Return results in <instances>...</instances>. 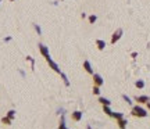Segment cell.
Listing matches in <instances>:
<instances>
[{"mask_svg": "<svg viewBox=\"0 0 150 129\" xmlns=\"http://www.w3.org/2000/svg\"><path fill=\"white\" fill-rule=\"evenodd\" d=\"M131 115L133 117H136V118H146L149 114H147V110L146 108H143L142 106H133L132 107V110H131Z\"/></svg>", "mask_w": 150, "mask_h": 129, "instance_id": "cell-1", "label": "cell"}, {"mask_svg": "<svg viewBox=\"0 0 150 129\" xmlns=\"http://www.w3.org/2000/svg\"><path fill=\"white\" fill-rule=\"evenodd\" d=\"M122 35H124V31L121 29V28L115 29V31H114V33L111 35V40H110V42H111V45H115V43L118 42V40H120L121 38H122Z\"/></svg>", "mask_w": 150, "mask_h": 129, "instance_id": "cell-2", "label": "cell"}, {"mask_svg": "<svg viewBox=\"0 0 150 129\" xmlns=\"http://www.w3.org/2000/svg\"><path fill=\"white\" fill-rule=\"evenodd\" d=\"M39 51H40V54H42L46 60L50 58V51H49V47H47L46 45H43V43H39Z\"/></svg>", "mask_w": 150, "mask_h": 129, "instance_id": "cell-3", "label": "cell"}, {"mask_svg": "<svg viewBox=\"0 0 150 129\" xmlns=\"http://www.w3.org/2000/svg\"><path fill=\"white\" fill-rule=\"evenodd\" d=\"M92 79H93V85L95 86H102V85L104 83V80H103V76L100 75V74H93L92 75Z\"/></svg>", "mask_w": 150, "mask_h": 129, "instance_id": "cell-4", "label": "cell"}, {"mask_svg": "<svg viewBox=\"0 0 150 129\" xmlns=\"http://www.w3.org/2000/svg\"><path fill=\"white\" fill-rule=\"evenodd\" d=\"M46 61H47V64H49V67H50L51 68V70H53L54 72H57V74H61V70H60V67L57 65V64H56L54 61H53V60H51V58H49V60H46Z\"/></svg>", "mask_w": 150, "mask_h": 129, "instance_id": "cell-5", "label": "cell"}, {"mask_svg": "<svg viewBox=\"0 0 150 129\" xmlns=\"http://www.w3.org/2000/svg\"><path fill=\"white\" fill-rule=\"evenodd\" d=\"M83 70L86 71L88 74H90V75L95 74V72H93V68H92V64H90L89 60H85V61H83Z\"/></svg>", "mask_w": 150, "mask_h": 129, "instance_id": "cell-6", "label": "cell"}, {"mask_svg": "<svg viewBox=\"0 0 150 129\" xmlns=\"http://www.w3.org/2000/svg\"><path fill=\"white\" fill-rule=\"evenodd\" d=\"M135 101H136V103H140V104H146L147 101H150V97H149V96H145V94L136 96V97H135Z\"/></svg>", "mask_w": 150, "mask_h": 129, "instance_id": "cell-7", "label": "cell"}, {"mask_svg": "<svg viewBox=\"0 0 150 129\" xmlns=\"http://www.w3.org/2000/svg\"><path fill=\"white\" fill-rule=\"evenodd\" d=\"M71 118L75 121V122H79L81 119H82V112L78 111V110H75L74 112H72V115H71Z\"/></svg>", "mask_w": 150, "mask_h": 129, "instance_id": "cell-8", "label": "cell"}, {"mask_svg": "<svg viewBox=\"0 0 150 129\" xmlns=\"http://www.w3.org/2000/svg\"><path fill=\"white\" fill-rule=\"evenodd\" d=\"M96 46H97V49L102 51V50L106 49V42H104L103 39H97V40H96Z\"/></svg>", "mask_w": 150, "mask_h": 129, "instance_id": "cell-9", "label": "cell"}, {"mask_svg": "<svg viewBox=\"0 0 150 129\" xmlns=\"http://www.w3.org/2000/svg\"><path fill=\"white\" fill-rule=\"evenodd\" d=\"M117 122H118V128L120 129H125V128H127V125H128V121L125 119V118L117 119Z\"/></svg>", "mask_w": 150, "mask_h": 129, "instance_id": "cell-10", "label": "cell"}, {"mask_svg": "<svg viewBox=\"0 0 150 129\" xmlns=\"http://www.w3.org/2000/svg\"><path fill=\"white\" fill-rule=\"evenodd\" d=\"M99 103L102 104V106H110V104H111V100L107 99V97H102V96H100V97H99Z\"/></svg>", "mask_w": 150, "mask_h": 129, "instance_id": "cell-11", "label": "cell"}, {"mask_svg": "<svg viewBox=\"0 0 150 129\" xmlns=\"http://www.w3.org/2000/svg\"><path fill=\"white\" fill-rule=\"evenodd\" d=\"M58 129H70L66 126V114L61 115V119H60V125H58Z\"/></svg>", "mask_w": 150, "mask_h": 129, "instance_id": "cell-12", "label": "cell"}, {"mask_svg": "<svg viewBox=\"0 0 150 129\" xmlns=\"http://www.w3.org/2000/svg\"><path fill=\"white\" fill-rule=\"evenodd\" d=\"M145 80H142V79H138V80H135V87L136 89H143L145 87Z\"/></svg>", "mask_w": 150, "mask_h": 129, "instance_id": "cell-13", "label": "cell"}, {"mask_svg": "<svg viewBox=\"0 0 150 129\" xmlns=\"http://www.w3.org/2000/svg\"><path fill=\"white\" fill-rule=\"evenodd\" d=\"M88 21H89L90 25H93V24L97 21V15L96 14H90V15H89V18H88Z\"/></svg>", "mask_w": 150, "mask_h": 129, "instance_id": "cell-14", "label": "cell"}, {"mask_svg": "<svg viewBox=\"0 0 150 129\" xmlns=\"http://www.w3.org/2000/svg\"><path fill=\"white\" fill-rule=\"evenodd\" d=\"M103 111H104V114H107L108 117H111V115H113V111H111L110 106H103Z\"/></svg>", "mask_w": 150, "mask_h": 129, "instance_id": "cell-15", "label": "cell"}, {"mask_svg": "<svg viewBox=\"0 0 150 129\" xmlns=\"http://www.w3.org/2000/svg\"><path fill=\"white\" fill-rule=\"evenodd\" d=\"M111 118L121 119V118H124V114H122V112H114V111H113V115H111Z\"/></svg>", "mask_w": 150, "mask_h": 129, "instance_id": "cell-16", "label": "cell"}, {"mask_svg": "<svg viewBox=\"0 0 150 129\" xmlns=\"http://www.w3.org/2000/svg\"><path fill=\"white\" fill-rule=\"evenodd\" d=\"M11 121H13V119H11V118H9V117H3V118H2V124H4V125H11Z\"/></svg>", "mask_w": 150, "mask_h": 129, "instance_id": "cell-17", "label": "cell"}, {"mask_svg": "<svg viewBox=\"0 0 150 129\" xmlns=\"http://www.w3.org/2000/svg\"><path fill=\"white\" fill-rule=\"evenodd\" d=\"M122 99L125 100V101H127V104H129V106H132V104H133L132 99L129 97V96H127V94H122Z\"/></svg>", "mask_w": 150, "mask_h": 129, "instance_id": "cell-18", "label": "cell"}, {"mask_svg": "<svg viewBox=\"0 0 150 129\" xmlns=\"http://www.w3.org/2000/svg\"><path fill=\"white\" fill-rule=\"evenodd\" d=\"M61 78H63V80H64V83H66V86H70V80H68V78H67V75L64 74V72H61Z\"/></svg>", "mask_w": 150, "mask_h": 129, "instance_id": "cell-19", "label": "cell"}, {"mask_svg": "<svg viewBox=\"0 0 150 129\" xmlns=\"http://www.w3.org/2000/svg\"><path fill=\"white\" fill-rule=\"evenodd\" d=\"M15 114H17V112H15V110H10V111H7V117H9V118H11V119H14V117H15Z\"/></svg>", "mask_w": 150, "mask_h": 129, "instance_id": "cell-20", "label": "cell"}, {"mask_svg": "<svg viewBox=\"0 0 150 129\" xmlns=\"http://www.w3.org/2000/svg\"><path fill=\"white\" fill-rule=\"evenodd\" d=\"M93 94L100 96V87L99 86H95V85H93Z\"/></svg>", "mask_w": 150, "mask_h": 129, "instance_id": "cell-21", "label": "cell"}, {"mask_svg": "<svg viewBox=\"0 0 150 129\" xmlns=\"http://www.w3.org/2000/svg\"><path fill=\"white\" fill-rule=\"evenodd\" d=\"M34 28H35L36 33H38V35H42V29H40V26L38 25V24H34Z\"/></svg>", "mask_w": 150, "mask_h": 129, "instance_id": "cell-22", "label": "cell"}, {"mask_svg": "<svg viewBox=\"0 0 150 129\" xmlns=\"http://www.w3.org/2000/svg\"><path fill=\"white\" fill-rule=\"evenodd\" d=\"M27 60H28V61H31V64H32V71H35V61H34V58H32L31 56H28Z\"/></svg>", "mask_w": 150, "mask_h": 129, "instance_id": "cell-23", "label": "cell"}, {"mask_svg": "<svg viewBox=\"0 0 150 129\" xmlns=\"http://www.w3.org/2000/svg\"><path fill=\"white\" fill-rule=\"evenodd\" d=\"M131 57H132V58H136V57H138V53H136V51H133V53L131 54Z\"/></svg>", "mask_w": 150, "mask_h": 129, "instance_id": "cell-24", "label": "cell"}, {"mask_svg": "<svg viewBox=\"0 0 150 129\" xmlns=\"http://www.w3.org/2000/svg\"><path fill=\"white\" fill-rule=\"evenodd\" d=\"M11 40V36H7V38H4V42H10Z\"/></svg>", "mask_w": 150, "mask_h": 129, "instance_id": "cell-25", "label": "cell"}, {"mask_svg": "<svg viewBox=\"0 0 150 129\" xmlns=\"http://www.w3.org/2000/svg\"><path fill=\"white\" fill-rule=\"evenodd\" d=\"M146 107H147V110L150 111V101H147V103H146Z\"/></svg>", "mask_w": 150, "mask_h": 129, "instance_id": "cell-26", "label": "cell"}, {"mask_svg": "<svg viewBox=\"0 0 150 129\" xmlns=\"http://www.w3.org/2000/svg\"><path fill=\"white\" fill-rule=\"evenodd\" d=\"M86 129H92V128H90V126H89V125H88V126H86Z\"/></svg>", "mask_w": 150, "mask_h": 129, "instance_id": "cell-27", "label": "cell"}, {"mask_svg": "<svg viewBox=\"0 0 150 129\" xmlns=\"http://www.w3.org/2000/svg\"><path fill=\"white\" fill-rule=\"evenodd\" d=\"M10 2H15V0H10Z\"/></svg>", "mask_w": 150, "mask_h": 129, "instance_id": "cell-28", "label": "cell"}, {"mask_svg": "<svg viewBox=\"0 0 150 129\" xmlns=\"http://www.w3.org/2000/svg\"><path fill=\"white\" fill-rule=\"evenodd\" d=\"M0 3H2V0H0Z\"/></svg>", "mask_w": 150, "mask_h": 129, "instance_id": "cell-29", "label": "cell"}, {"mask_svg": "<svg viewBox=\"0 0 150 129\" xmlns=\"http://www.w3.org/2000/svg\"><path fill=\"white\" fill-rule=\"evenodd\" d=\"M61 2H63V0H61Z\"/></svg>", "mask_w": 150, "mask_h": 129, "instance_id": "cell-30", "label": "cell"}]
</instances>
